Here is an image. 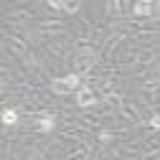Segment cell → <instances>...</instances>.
<instances>
[{
    "label": "cell",
    "instance_id": "1",
    "mask_svg": "<svg viewBox=\"0 0 160 160\" xmlns=\"http://www.w3.org/2000/svg\"><path fill=\"white\" fill-rule=\"evenodd\" d=\"M97 102V97H94V92L89 89V87H82L79 89V94H76V104L79 107H92Z\"/></svg>",
    "mask_w": 160,
    "mask_h": 160
},
{
    "label": "cell",
    "instance_id": "2",
    "mask_svg": "<svg viewBox=\"0 0 160 160\" xmlns=\"http://www.w3.org/2000/svg\"><path fill=\"white\" fill-rule=\"evenodd\" d=\"M56 127V117H51V114H43L41 119H38V130L41 132H51Z\"/></svg>",
    "mask_w": 160,
    "mask_h": 160
},
{
    "label": "cell",
    "instance_id": "3",
    "mask_svg": "<svg viewBox=\"0 0 160 160\" xmlns=\"http://www.w3.org/2000/svg\"><path fill=\"white\" fill-rule=\"evenodd\" d=\"M150 13H152V3H148V0H142V3H135V15L148 18Z\"/></svg>",
    "mask_w": 160,
    "mask_h": 160
},
{
    "label": "cell",
    "instance_id": "4",
    "mask_svg": "<svg viewBox=\"0 0 160 160\" xmlns=\"http://www.w3.org/2000/svg\"><path fill=\"white\" fill-rule=\"evenodd\" d=\"M64 82H66L69 92H76V89H82V79H79V74H69V76H64Z\"/></svg>",
    "mask_w": 160,
    "mask_h": 160
},
{
    "label": "cell",
    "instance_id": "5",
    "mask_svg": "<svg viewBox=\"0 0 160 160\" xmlns=\"http://www.w3.org/2000/svg\"><path fill=\"white\" fill-rule=\"evenodd\" d=\"M18 122V112L15 109H3V125H15Z\"/></svg>",
    "mask_w": 160,
    "mask_h": 160
},
{
    "label": "cell",
    "instance_id": "6",
    "mask_svg": "<svg viewBox=\"0 0 160 160\" xmlns=\"http://www.w3.org/2000/svg\"><path fill=\"white\" fill-rule=\"evenodd\" d=\"M51 89H53L56 94H66V92H69V87H66V82H64V79H56V82L51 84Z\"/></svg>",
    "mask_w": 160,
    "mask_h": 160
},
{
    "label": "cell",
    "instance_id": "7",
    "mask_svg": "<svg viewBox=\"0 0 160 160\" xmlns=\"http://www.w3.org/2000/svg\"><path fill=\"white\" fill-rule=\"evenodd\" d=\"M79 8H82L79 3H64V10H66V13H76Z\"/></svg>",
    "mask_w": 160,
    "mask_h": 160
},
{
    "label": "cell",
    "instance_id": "8",
    "mask_svg": "<svg viewBox=\"0 0 160 160\" xmlns=\"http://www.w3.org/2000/svg\"><path fill=\"white\" fill-rule=\"evenodd\" d=\"M152 15L160 18V3H152Z\"/></svg>",
    "mask_w": 160,
    "mask_h": 160
},
{
    "label": "cell",
    "instance_id": "9",
    "mask_svg": "<svg viewBox=\"0 0 160 160\" xmlns=\"http://www.w3.org/2000/svg\"><path fill=\"white\" fill-rule=\"evenodd\" d=\"M150 125H152V127H160V117H158V114L152 117V122H150Z\"/></svg>",
    "mask_w": 160,
    "mask_h": 160
}]
</instances>
